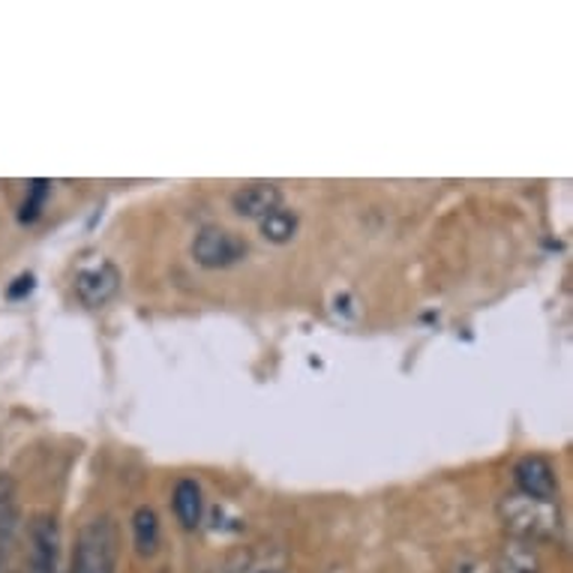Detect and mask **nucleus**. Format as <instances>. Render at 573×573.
<instances>
[{"instance_id": "obj_1", "label": "nucleus", "mask_w": 573, "mask_h": 573, "mask_svg": "<svg viewBox=\"0 0 573 573\" xmlns=\"http://www.w3.org/2000/svg\"><path fill=\"white\" fill-rule=\"evenodd\" d=\"M121 537L111 516H97L84 525L72 553V573H114L118 571Z\"/></svg>"}, {"instance_id": "obj_2", "label": "nucleus", "mask_w": 573, "mask_h": 573, "mask_svg": "<svg viewBox=\"0 0 573 573\" xmlns=\"http://www.w3.org/2000/svg\"><path fill=\"white\" fill-rule=\"evenodd\" d=\"M504 529H511L523 543L553 541L559 534V507L555 502H537L529 495H507L502 502Z\"/></svg>"}, {"instance_id": "obj_3", "label": "nucleus", "mask_w": 573, "mask_h": 573, "mask_svg": "<svg viewBox=\"0 0 573 573\" xmlns=\"http://www.w3.org/2000/svg\"><path fill=\"white\" fill-rule=\"evenodd\" d=\"M247 255V243L243 238H238L234 232H225V229H202L192 241V259L195 264H202L208 271H220V268H232Z\"/></svg>"}, {"instance_id": "obj_4", "label": "nucleus", "mask_w": 573, "mask_h": 573, "mask_svg": "<svg viewBox=\"0 0 573 573\" xmlns=\"http://www.w3.org/2000/svg\"><path fill=\"white\" fill-rule=\"evenodd\" d=\"M121 289V271L111 262H97L76 273V294L84 306H105Z\"/></svg>"}, {"instance_id": "obj_5", "label": "nucleus", "mask_w": 573, "mask_h": 573, "mask_svg": "<svg viewBox=\"0 0 573 573\" xmlns=\"http://www.w3.org/2000/svg\"><path fill=\"white\" fill-rule=\"evenodd\" d=\"M513 481L520 486V495L537 499V502H555L559 495V478L550 460H543L537 453L523 456L516 469H513Z\"/></svg>"}, {"instance_id": "obj_6", "label": "nucleus", "mask_w": 573, "mask_h": 573, "mask_svg": "<svg viewBox=\"0 0 573 573\" xmlns=\"http://www.w3.org/2000/svg\"><path fill=\"white\" fill-rule=\"evenodd\" d=\"M61 529L51 513H40L31 523V573H58Z\"/></svg>"}, {"instance_id": "obj_7", "label": "nucleus", "mask_w": 573, "mask_h": 573, "mask_svg": "<svg viewBox=\"0 0 573 573\" xmlns=\"http://www.w3.org/2000/svg\"><path fill=\"white\" fill-rule=\"evenodd\" d=\"M232 208L243 220H264L268 213L282 208V192L273 183H247L232 195Z\"/></svg>"}, {"instance_id": "obj_8", "label": "nucleus", "mask_w": 573, "mask_h": 573, "mask_svg": "<svg viewBox=\"0 0 573 573\" xmlns=\"http://www.w3.org/2000/svg\"><path fill=\"white\" fill-rule=\"evenodd\" d=\"M171 507H174V516L183 529H199L202 525V486L190 478H183L174 486V495H171Z\"/></svg>"}, {"instance_id": "obj_9", "label": "nucleus", "mask_w": 573, "mask_h": 573, "mask_svg": "<svg viewBox=\"0 0 573 573\" xmlns=\"http://www.w3.org/2000/svg\"><path fill=\"white\" fill-rule=\"evenodd\" d=\"M19 525V490L10 474L0 472V553H7Z\"/></svg>"}, {"instance_id": "obj_10", "label": "nucleus", "mask_w": 573, "mask_h": 573, "mask_svg": "<svg viewBox=\"0 0 573 573\" xmlns=\"http://www.w3.org/2000/svg\"><path fill=\"white\" fill-rule=\"evenodd\" d=\"M132 541L139 555H153L160 546V520L151 507H139L132 513Z\"/></svg>"}, {"instance_id": "obj_11", "label": "nucleus", "mask_w": 573, "mask_h": 573, "mask_svg": "<svg viewBox=\"0 0 573 573\" xmlns=\"http://www.w3.org/2000/svg\"><path fill=\"white\" fill-rule=\"evenodd\" d=\"M259 232L264 241L271 243H289L298 234V213L289 208H277L264 220H259Z\"/></svg>"}, {"instance_id": "obj_12", "label": "nucleus", "mask_w": 573, "mask_h": 573, "mask_svg": "<svg viewBox=\"0 0 573 573\" xmlns=\"http://www.w3.org/2000/svg\"><path fill=\"white\" fill-rule=\"evenodd\" d=\"M495 573H541L537 555L529 550V543H511L504 546L502 559H499V571Z\"/></svg>"}, {"instance_id": "obj_13", "label": "nucleus", "mask_w": 573, "mask_h": 573, "mask_svg": "<svg viewBox=\"0 0 573 573\" xmlns=\"http://www.w3.org/2000/svg\"><path fill=\"white\" fill-rule=\"evenodd\" d=\"M49 192H51L49 181H33L31 187H28V199H24V204H21L19 220L21 222L37 220V217H40V211H42V204H46V199H49Z\"/></svg>"}, {"instance_id": "obj_14", "label": "nucleus", "mask_w": 573, "mask_h": 573, "mask_svg": "<svg viewBox=\"0 0 573 573\" xmlns=\"http://www.w3.org/2000/svg\"><path fill=\"white\" fill-rule=\"evenodd\" d=\"M33 289V277L31 273H24V277H19L16 280V285L10 289V298H21V294H28Z\"/></svg>"}, {"instance_id": "obj_15", "label": "nucleus", "mask_w": 573, "mask_h": 573, "mask_svg": "<svg viewBox=\"0 0 573 573\" xmlns=\"http://www.w3.org/2000/svg\"><path fill=\"white\" fill-rule=\"evenodd\" d=\"M255 573H285L282 564H262V567H255Z\"/></svg>"}]
</instances>
